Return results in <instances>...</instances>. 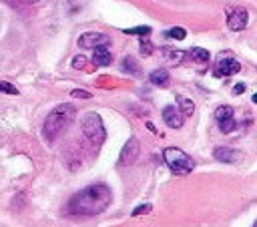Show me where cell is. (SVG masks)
I'll return each instance as SVG.
<instances>
[{
  "label": "cell",
  "instance_id": "44dd1931",
  "mask_svg": "<svg viewBox=\"0 0 257 227\" xmlns=\"http://www.w3.org/2000/svg\"><path fill=\"white\" fill-rule=\"evenodd\" d=\"M70 94H72V96H76V98H90V96H92L90 92H86V90H80V88H74Z\"/></svg>",
  "mask_w": 257,
  "mask_h": 227
},
{
  "label": "cell",
  "instance_id": "e0dca14e",
  "mask_svg": "<svg viewBox=\"0 0 257 227\" xmlns=\"http://www.w3.org/2000/svg\"><path fill=\"white\" fill-rule=\"evenodd\" d=\"M124 34H139V36H149L151 26H137V28H124Z\"/></svg>",
  "mask_w": 257,
  "mask_h": 227
},
{
  "label": "cell",
  "instance_id": "4316f807",
  "mask_svg": "<svg viewBox=\"0 0 257 227\" xmlns=\"http://www.w3.org/2000/svg\"><path fill=\"white\" fill-rule=\"evenodd\" d=\"M18 2H24V4H34V2H38V0H18Z\"/></svg>",
  "mask_w": 257,
  "mask_h": 227
},
{
  "label": "cell",
  "instance_id": "9c48e42d",
  "mask_svg": "<svg viewBox=\"0 0 257 227\" xmlns=\"http://www.w3.org/2000/svg\"><path fill=\"white\" fill-rule=\"evenodd\" d=\"M241 70V64L235 60V58H221L217 64H215V76H231L235 72Z\"/></svg>",
  "mask_w": 257,
  "mask_h": 227
},
{
  "label": "cell",
  "instance_id": "d6986e66",
  "mask_svg": "<svg viewBox=\"0 0 257 227\" xmlns=\"http://www.w3.org/2000/svg\"><path fill=\"white\" fill-rule=\"evenodd\" d=\"M219 129L223 133H231L233 129H237V123H235V119H227V121H221L219 123Z\"/></svg>",
  "mask_w": 257,
  "mask_h": 227
},
{
  "label": "cell",
  "instance_id": "30bf717a",
  "mask_svg": "<svg viewBox=\"0 0 257 227\" xmlns=\"http://www.w3.org/2000/svg\"><path fill=\"white\" fill-rule=\"evenodd\" d=\"M213 157L221 163H239L243 159V153L237 149H231V147H217L213 151Z\"/></svg>",
  "mask_w": 257,
  "mask_h": 227
},
{
  "label": "cell",
  "instance_id": "7a4b0ae2",
  "mask_svg": "<svg viewBox=\"0 0 257 227\" xmlns=\"http://www.w3.org/2000/svg\"><path fill=\"white\" fill-rule=\"evenodd\" d=\"M74 115H76V108L72 104H58L54 110H50L44 121V129H42L44 139L56 141L66 131V127L74 121Z\"/></svg>",
  "mask_w": 257,
  "mask_h": 227
},
{
  "label": "cell",
  "instance_id": "ffe728a7",
  "mask_svg": "<svg viewBox=\"0 0 257 227\" xmlns=\"http://www.w3.org/2000/svg\"><path fill=\"white\" fill-rule=\"evenodd\" d=\"M0 92H6V94H18V88L10 82H0Z\"/></svg>",
  "mask_w": 257,
  "mask_h": 227
},
{
  "label": "cell",
  "instance_id": "3957f363",
  "mask_svg": "<svg viewBox=\"0 0 257 227\" xmlns=\"http://www.w3.org/2000/svg\"><path fill=\"white\" fill-rule=\"evenodd\" d=\"M163 159L167 163V167L175 173V175H189L195 169V161L181 149L177 147H167L163 151Z\"/></svg>",
  "mask_w": 257,
  "mask_h": 227
},
{
  "label": "cell",
  "instance_id": "5b68a950",
  "mask_svg": "<svg viewBox=\"0 0 257 227\" xmlns=\"http://www.w3.org/2000/svg\"><path fill=\"white\" fill-rule=\"evenodd\" d=\"M139 151H141L139 139H137V137H131V139H128V141L124 143V147H122V151H120L118 165H122V167L133 165V163L137 161V157H139Z\"/></svg>",
  "mask_w": 257,
  "mask_h": 227
},
{
  "label": "cell",
  "instance_id": "52a82bcc",
  "mask_svg": "<svg viewBox=\"0 0 257 227\" xmlns=\"http://www.w3.org/2000/svg\"><path fill=\"white\" fill-rule=\"evenodd\" d=\"M247 20H249L247 10H245V8H235V10L227 16V26H229L233 32H239V30H243V28L247 26Z\"/></svg>",
  "mask_w": 257,
  "mask_h": 227
},
{
  "label": "cell",
  "instance_id": "d4e9b609",
  "mask_svg": "<svg viewBox=\"0 0 257 227\" xmlns=\"http://www.w3.org/2000/svg\"><path fill=\"white\" fill-rule=\"evenodd\" d=\"M167 56H169V58H173V60H177V62H179V60H181V58H183V52H179V50H177V52H175V50H167Z\"/></svg>",
  "mask_w": 257,
  "mask_h": 227
},
{
  "label": "cell",
  "instance_id": "277c9868",
  "mask_svg": "<svg viewBox=\"0 0 257 227\" xmlns=\"http://www.w3.org/2000/svg\"><path fill=\"white\" fill-rule=\"evenodd\" d=\"M82 133L90 143L100 145L106 139V131H104L100 115H96V112H86L82 117Z\"/></svg>",
  "mask_w": 257,
  "mask_h": 227
},
{
  "label": "cell",
  "instance_id": "ba28073f",
  "mask_svg": "<svg viewBox=\"0 0 257 227\" xmlns=\"http://www.w3.org/2000/svg\"><path fill=\"white\" fill-rule=\"evenodd\" d=\"M163 119H165V123H167L171 129H181V127H183V121H185L183 112H181L177 106H173V104H169V106L163 108Z\"/></svg>",
  "mask_w": 257,
  "mask_h": 227
},
{
  "label": "cell",
  "instance_id": "cb8c5ba5",
  "mask_svg": "<svg viewBox=\"0 0 257 227\" xmlns=\"http://www.w3.org/2000/svg\"><path fill=\"white\" fill-rule=\"evenodd\" d=\"M141 52H143V54H151V52H153L151 42H145V40H143V42H141Z\"/></svg>",
  "mask_w": 257,
  "mask_h": 227
},
{
  "label": "cell",
  "instance_id": "7402d4cb",
  "mask_svg": "<svg viewBox=\"0 0 257 227\" xmlns=\"http://www.w3.org/2000/svg\"><path fill=\"white\" fill-rule=\"evenodd\" d=\"M84 62H86V58H84V56H74L72 66H74V68H82V66H84Z\"/></svg>",
  "mask_w": 257,
  "mask_h": 227
},
{
  "label": "cell",
  "instance_id": "603a6c76",
  "mask_svg": "<svg viewBox=\"0 0 257 227\" xmlns=\"http://www.w3.org/2000/svg\"><path fill=\"white\" fill-rule=\"evenodd\" d=\"M151 211V205H141V207H137L135 211H133V217H137V215H141V213H149Z\"/></svg>",
  "mask_w": 257,
  "mask_h": 227
},
{
  "label": "cell",
  "instance_id": "9a60e30c",
  "mask_svg": "<svg viewBox=\"0 0 257 227\" xmlns=\"http://www.w3.org/2000/svg\"><path fill=\"white\" fill-rule=\"evenodd\" d=\"M215 119H217V123L227 121V119H233V106H229V104L217 106V110H215Z\"/></svg>",
  "mask_w": 257,
  "mask_h": 227
},
{
  "label": "cell",
  "instance_id": "5bb4252c",
  "mask_svg": "<svg viewBox=\"0 0 257 227\" xmlns=\"http://www.w3.org/2000/svg\"><path fill=\"white\" fill-rule=\"evenodd\" d=\"M120 68H122L124 72H128V74H139V70H141L139 64H137V60H135L133 56H124Z\"/></svg>",
  "mask_w": 257,
  "mask_h": 227
},
{
  "label": "cell",
  "instance_id": "6da1fadb",
  "mask_svg": "<svg viewBox=\"0 0 257 227\" xmlns=\"http://www.w3.org/2000/svg\"><path fill=\"white\" fill-rule=\"evenodd\" d=\"M110 203H112V191L102 183H94V185L80 189L78 193H74L70 197L68 213L80 215V217H90V215L102 213Z\"/></svg>",
  "mask_w": 257,
  "mask_h": 227
},
{
  "label": "cell",
  "instance_id": "8992f818",
  "mask_svg": "<svg viewBox=\"0 0 257 227\" xmlns=\"http://www.w3.org/2000/svg\"><path fill=\"white\" fill-rule=\"evenodd\" d=\"M110 38L102 32H84L78 36V46L82 48H96V46H108Z\"/></svg>",
  "mask_w": 257,
  "mask_h": 227
},
{
  "label": "cell",
  "instance_id": "484cf974",
  "mask_svg": "<svg viewBox=\"0 0 257 227\" xmlns=\"http://www.w3.org/2000/svg\"><path fill=\"white\" fill-rule=\"evenodd\" d=\"M243 90H245V84H243V82H239V84L233 86V94H241Z\"/></svg>",
  "mask_w": 257,
  "mask_h": 227
},
{
  "label": "cell",
  "instance_id": "ac0fdd59",
  "mask_svg": "<svg viewBox=\"0 0 257 227\" xmlns=\"http://www.w3.org/2000/svg\"><path fill=\"white\" fill-rule=\"evenodd\" d=\"M167 36H169V38H175V40H183V38L187 36V30L181 28V26H175V28H171V30L167 32Z\"/></svg>",
  "mask_w": 257,
  "mask_h": 227
},
{
  "label": "cell",
  "instance_id": "4fadbf2b",
  "mask_svg": "<svg viewBox=\"0 0 257 227\" xmlns=\"http://www.w3.org/2000/svg\"><path fill=\"white\" fill-rule=\"evenodd\" d=\"M177 104L181 106L179 110L183 112V117L193 115V110H195V102H193V100H189L187 96H177Z\"/></svg>",
  "mask_w": 257,
  "mask_h": 227
},
{
  "label": "cell",
  "instance_id": "2e32d148",
  "mask_svg": "<svg viewBox=\"0 0 257 227\" xmlns=\"http://www.w3.org/2000/svg\"><path fill=\"white\" fill-rule=\"evenodd\" d=\"M189 54H191V58H193V60H199V62H207V60H209V52H207L205 48H199V46H197V48H193Z\"/></svg>",
  "mask_w": 257,
  "mask_h": 227
},
{
  "label": "cell",
  "instance_id": "8fae6325",
  "mask_svg": "<svg viewBox=\"0 0 257 227\" xmlns=\"http://www.w3.org/2000/svg\"><path fill=\"white\" fill-rule=\"evenodd\" d=\"M149 80H151L155 86H161V88H167V86L171 84V76H169V72H167L165 68L153 70V72L149 74Z\"/></svg>",
  "mask_w": 257,
  "mask_h": 227
},
{
  "label": "cell",
  "instance_id": "7c38bea8",
  "mask_svg": "<svg viewBox=\"0 0 257 227\" xmlns=\"http://www.w3.org/2000/svg\"><path fill=\"white\" fill-rule=\"evenodd\" d=\"M92 60H94V64H98V66H108L110 60H112V56H110V52H108L106 46H96Z\"/></svg>",
  "mask_w": 257,
  "mask_h": 227
}]
</instances>
